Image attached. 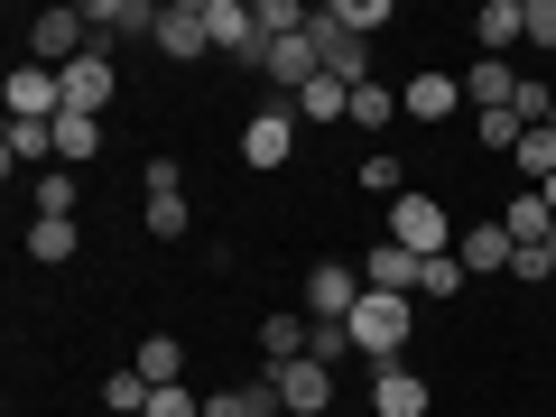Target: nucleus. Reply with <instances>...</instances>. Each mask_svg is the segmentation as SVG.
<instances>
[{"label": "nucleus", "mask_w": 556, "mask_h": 417, "mask_svg": "<svg viewBox=\"0 0 556 417\" xmlns=\"http://www.w3.org/2000/svg\"><path fill=\"white\" fill-rule=\"evenodd\" d=\"M343 325H353V343L371 353V371H380V362H399V343L417 334V306H408V298H390V288H362V306H353Z\"/></svg>", "instance_id": "f257e3e1"}, {"label": "nucleus", "mask_w": 556, "mask_h": 417, "mask_svg": "<svg viewBox=\"0 0 556 417\" xmlns=\"http://www.w3.org/2000/svg\"><path fill=\"white\" fill-rule=\"evenodd\" d=\"M390 241H399V251H417V260H445V251H455V214H445L437 195H417V186H408V195L390 204Z\"/></svg>", "instance_id": "f03ea898"}, {"label": "nucleus", "mask_w": 556, "mask_h": 417, "mask_svg": "<svg viewBox=\"0 0 556 417\" xmlns=\"http://www.w3.org/2000/svg\"><path fill=\"white\" fill-rule=\"evenodd\" d=\"M204 28H214V56H232V65H269V28H260V10H241V0H204Z\"/></svg>", "instance_id": "7ed1b4c3"}, {"label": "nucleus", "mask_w": 556, "mask_h": 417, "mask_svg": "<svg viewBox=\"0 0 556 417\" xmlns=\"http://www.w3.org/2000/svg\"><path fill=\"white\" fill-rule=\"evenodd\" d=\"M288 159H298V112H288V102H260V112L241 121V167L278 177Z\"/></svg>", "instance_id": "20e7f679"}, {"label": "nucleus", "mask_w": 556, "mask_h": 417, "mask_svg": "<svg viewBox=\"0 0 556 417\" xmlns=\"http://www.w3.org/2000/svg\"><path fill=\"white\" fill-rule=\"evenodd\" d=\"M306 38H316V75H334V84H371V38H353L334 10H316V20H306Z\"/></svg>", "instance_id": "39448f33"}, {"label": "nucleus", "mask_w": 556, "mask_h": 417, "mask_svg": "<svg viewBox=\"0 0 556 417\" xmlns=\"http://www.w3.org/2000/svg\"><path fill=\"white\" fill-rule=\"evenodd\" d=\"M353 306H362V260H316V269H306V316L343 325Z\"/></svg>", "instance_id": "423d86ee"}, {"label": "nucleus", "mask_w": 556, "mask_h": 417, "mask_svg": "<svg viewBox=\"0 0 556 417\" xmlns=\"http://www.w3.org/2000/svg\"><path fill=\"white\" fill-rule=\"evenodd\" d=\"M269 390H278V408H288V417H325V408H334V371H325V362H278V371H269Z\"/></svg>", "instance_id": "0eeeda50"}, {"label": "nucleus", "mask_w": 556, "mask_h": 417, "mask_svg": "<svg viewBox=\"0 0 556 417\" xmlns=\"http://www.w3.org/2000/svg\"><path fill=\"white\" fill-rule=\"evenodd\" d=\"M159 56H167V65H195V56H214L204 0H159Z\"/></svg>", "instance_id": "6e6552de"}, {"label": "nucleus", "mask_w": 556, "mask_h": 417, "mask_svg": "<svg viewBox=\"0 0 556 417\" xmlns=\"http://www.w3.org/2000/svg\"><path fill=\"white\" fill-rule=\"evenodd\" d=\"M0 102H10V121H65V84L47 75V65H10V84H0Z\"/></svg>", "instance_id": "1a4fd4ad"}, {"label": "nucleus", "mask_w": 556, "mask_h": 417, "mask_svg": "<svg viewBox=\"0 0 556 417\" xmlns=\"http://www.w3.org/2000/svg\"><path fill=\"white\" fill-rule=\"evenodd\" d=\"M56 84H65V112H93V121H102V102L121 93V75H112V47H84V56L65 65Z\"/></svg>", "instance_id": "9d476101"}, {"label": "nucleus", "mask_w": 556, "mask_h": 417, "mask_svg": "<svg viewBox=\"0 0 556 417\" xmlns=\"http://www.w3.org/2000/svg\"><path fill=\"white\" fill-rule=\"evenodd\" d=\"M427 408H437V390H427L408 362H380L371 371V417H427Z\"/></svg>", "instance_id": "9b49d317"}, {"label": "nucleus", "mask_w": 556, "mask_h": 417, "mask_svg": "<svg viewBox=\"0 0 556 417\" xmlns=\"http://www.w3.org/2000/svg\"><path fill=\"white\" fill-rule=\"evenodd\" d=\"M93 47H130V38H159V0H93Z\"/></svg>", "instance_id": "f8f14e48"}, {"label": "nucleus", "mask_w": 556, "mask_h": 417, "mask_svg": "<svg viewBox=\"0 0 556 417\" xmlns=\"http://www.w3.org/2000/svg\"><path fill=\"white\" fill-rule=\"evenodd\" d=\"M399 112H408V121H455L464 112V84L445 75V65H427V75L399 84Z\"/></svg>", "instance_id": "ddd939ff"}, {"label": "nucleus", "mask_w": 556, "mask_h": 417, "mask_svg": "<svg viewBox=\"0 0 556 417\" xmlns=\"http://www.w3.org/2000/svg\"><path fill=\"white\" fill-rule=\"evenodd\" d=\"M0 167H10V177H47V167H56V121H10Z\"/></svg>", "instance_id": "4468645a"}, {"label": "nucleus", "mask_w": 556, "mask_h": 417, "mask_svg": "<svg viewBox=\"0 0 556 417\" xmlns=\"http://www.w3.org/2000/svg\"><path fill=\"white\" fill-rule=\"evenodd\" d=\"M417 269H427V260L399 251V241H371V251H362V288H390V298H417Z\"/></svg>", "instance_id": "2eb2a0df"}, {"label": "nucleus", "mask_w": 556, "mask_h": 417, "mask_svg": "<svg viewBox=\"0 0 556 417\" xmlns=\"http://www.w3.org/2000/svg\"><path fill=\"white\" fill-rule=\"evenodd\" d=\"M473 38H482V56H510V47L529 38V0H482V10H473Z\"/></svg>", "instance_id": "dca6fc26"}, {"label": "nucleus", "mask_w": 556, "mask_h": 417, "mask_svg": "<svg viewBox=\"0 0 556 417\" xmlns=\"http://www.w3.org/2000/svg\"><path fill=\"white\" fill-rule=\"evenodd\" d=\"M260 75H269L278 93L298 102L306 84H316V38H306V28H298V38H278V47H269V65H260Z\"/></svg>", "instance_id": "f3484780"}, {"label": "nucleus", "mask_w": 556, "mask_h": 417, "mask_svg": "<svg viewBox=\"0 0 556 417\" xmlns=\"http://www.w3.org/2000/svg\"><path fill=\"white\" fill-rule=\"evenodd\" d=\"M455 260H464V278H482V269H510L519 241L501 232V214H492V223H464V251H455Z\"/></svg>", "instance_id": "a211bd4d"}, {"label": "nucleus", "mask_w": 556, "mask_h": 417, "mask_svg": "<svg viewBox=\"0 0 556 417\" xmlns=\"http://www.w3.org/2000/svg\"><path fill=\"white\" fill-rule=\"evenodd\" d=\"M204 417H288V408H278L269 371H260V380H232V390H214V399H204Z\"/></svg>", "instance_id": "6ab92c4d"}, {"label": "nucleus", "mask_w": 556, "mask_h": 417, "mask_svg": "<svg viewBox=\"0 0 556 417\" xmlns=\"http://www.w3.org/2000/svg\"><path fill=\"white\" fill-rule=\"evenodd\" d=\"M288 112H298L306 130H325V121H353V84H334V75H316V84H306L298 102H288Z\"/></svg>", "instance_id": "aec40b11"}, {"label": "nucleus", "mask_w": 556, "mask_h": 417, "mask_svg": "<svg viewBox=\"0 0 556 417\" xmlns=\"http://www.w3.org/2000/svg\"><path fill=\"white\" fill-rule=\"evenodd\" d=\"M510 93H519L510 56H482L473 75H464V102H473V112H510Z\"/></svg>", "instance_id": "412c9836"}, {"label": "nucleus", "mask_w": 556, "mask_h": 417, "mask_svg": "<svg viewBox=\"0 0 556 417\" xmlns=\"http://www.w3.org/2000/svg\"><path fill=\"white\" fill-rule=\"evenodd\" d=\"M501 232H510L519 251H538V241L556 232V214H547V195H538V186H529V195H510V204H501Z\"/></svg>", "instance_id": "4be33fe9"}, {"label": "nucleus", "mask_w": 556, "mask_h": 417, "mask_svg": "<svg viewBox=\"0 0 556 417\" xmlns=\"http://www.w3.org/2000/svg\"><path fill=\"white\" fill-rule=\"evenodd\" d=\"M28 195H38V223H75L84 177H75V167H47V177H28Z\"/></svg>", "instance_id": "5701e85b"}, {"label": "nucleus", "mask_w": 556, "mask_h": 417, "mask_svg": "<svg viewBox=\"0 0 556 417\" xmlns=\"http://www.w3.org/2000/svg\"><path fill=\"white\" fill-rule=\"evenodd\" d=\"M130 371L149 380V390H177V371H186V343H177V334H149V343L130 353Z\"/></svg>", "instance_id": "b1692460"}, {"label": "nucleus", "mask_w": 556, "mask_h": 417, "mask_svg": "<svg viewBox=\"0 0 556 417\" xmlns=\"http://www.w3.org/2000/svg\"><path fill=\"white\" fill-rule=\"evenodd\" d=\"M102 159V121L93 112H65L56 121V167H93Z\"/></svg>", "instance_id": "393cba45"}, {"label": "nucleus", "mask_w": 556, "mask_h": 417, "mask_svg": "<svg viewBox=\"0 0 556 417\" xmlns=\"http://www.w3.org/2000/svg\"><path fill=\"white\" fill-rule=\"evenodd\" d=\"M298 353H306V316H260V371H278Z\"/></svg>", "instance_id": "a878e982"}, {"label": "nucleus", "mask_w": 556, "mask_h": 417, "mask_svg": "<svg viewBox=\"0 0 556 417\" xmlns=\"http://www.w3.org/2000/svg\"><path fill=\"white\" fill-rule=\"evenodd\" d=\"M510 167H519L529 186H547V177H556V121H538V130L519 139V149H510Z\"/></svg>", "instance_id": "bb28decb"}, {"label": "nucleus", "mask_w": 556, "mask_h": 417, "mask_svg": "<svg viewBox=\"0 0 556 417\" xmlns=\"http://www.w3.org/2000/svg\"><path fill=\"white\" fill-rule=\"evenodd\" d=\"M353 353H362V343H353V325H316V316H306V362H325V371H343Z\"/></svg>", "instance_id": "cd10ccee"}, {"label": "nucleus", "mask_w": 556, "mask_h": 417, "mask_svg": "<svg viewBox=\"0 0 556 417\" xmlns=\"http://www.w3.org/2000/svg\"><path fill=\"white\" fill-rule=\"evenodd\" d=\"M38 269H56V260H75V223H28V241H20Z\"/></svg>", "instance_id": "c85d7f7f"}, {"label": "nucleus", "mask_w": 556, "mask_h": 417, "mask_svg": "<svg viewBox=\"0 0 556 417\" xmlns=\"http://www.w3.org/2000/svg\"><path fill=\"white\" fill-rule=\"evenodd\" d=\"M390 112H399V93H390V84H353V130H390Z\"/></svg>", "instance_id": "c756f323"}, {"label": "nucleus", "mask_w": 556, "mask_h": 417, "mask_svg": "<svg viewBox=\"0 0 556 417\" xmlns=\"http://www.w3.org/2000/svg\"><path fill=\"white\" fill-rule=\"evenodd\" d=\"M473 139L492 149V159H510L519 139H529V121H519V112H473Z\"/></svg>", "instance_id": "7c9ffc66"}, {"label": "nucleus", "mask_w": 556, "mask_h": 417, "mask_svg": "<svg viewBox=\"0 0 556 417\" xmlns=\"http://www.w3.org/2000/svg\"><path fill=\"white\" fill-rule=\"evenodd\" d=\"M149 399H159V390H149L139 371H112V380H102V408H112V417H149Z\"/></svg>", "instance_id": "2f4dec72"}, {"label": "nucleus", "mask_w": 556, "mask_h": 417, "mask_svg": "<svg viewBox=\"0 0 556 417\" xmlns=\"http://www.w3.org/2000/svg\"><path fill=\"white\" fill-rule=\"evenodd\" d=\"M186 223H195V214H186V186H159V195H149V232H159V241H186Z\"/></svg>", "instance_id": "473e14b6"}, {"label": "nucleus", "mask_w": 556, "mask_h": 417, "mask_svg": "<svg viewBox=\"0 0 556 417\" xmlns=\"http://www.w3.org/2000/svg\"><path fill=\"white\" fill-rule=\"evenodd\" d=\"M417 298H427V306L464 298V260H455V251H445V260H427V269H417Z\"/></svg>", "instance_id": "72a5a7b5"}, {"label": "nucleus", "mask_w": 556, "mask_h": 417, "mask_svg": "<svg viewBox=\"0 0 556 417\" xmlns=\"http://www.w3.org/2000/svg\"><path fill=\"white\" fill-rule=\"evenodd\" d=\"M399 177H408V167H399V159H390V149H371V159H362V167H353V186H371V195H390V204H399V195H408V186H399Z\"/></svg>", "instance_id": "f704fd0d"}, {"label": "nucleus", "mask_w": 556, "mask_h": 417, "mask_svg": "<svg viewBox=\"0 0 556 417\" xmlns=\"http://www.w3.org/2000/svg\"><path fill=\"white\" fill-rule=\"evenodd\" d=\"M325 10H334L353 38H380V28H390V0H325Z\"/></svg>", "instance_id": "c9c22d12"}, {"label": "nucleus", "mask_w": 556, "mask_h": 417, "mask_svg": "<svg viewBox=\"0 0 556 417\" xmlns=\"http://www.w3.org/2000/svg\"><path fill=\"white\" fill-rule=\"evenodd\" d=\"M510 278H519V288H556V232L538 241V251H519V260H510Z\"/></svg>", "instance_id": "e433bc0d"}, {"label": "nucleus", "mask_w": 556, "mask_h": 417, "mask_svg": "<svg viewBox=\"0 0 556 417\" xmlns=\"http://www.w3.org/2000/svg\"><path fill=\"white\" fill-rule=\"evenodd\" d=\"M149 417H204V399L177 380V390H159V399H149Z\"/></svg>", "instance_id": "4c0bfd02"}, {"label": "nucleus", "mask_w": 556, "mask_h": 417, "mask_svg": "<svg viewBox=\"0 0 556 417\" xmlns=\"http://www.w3.org/2000/svg\"><path fill=\"white\" fill-rule=\"evenodd\" d=\"M529 47H556V0H529Z\"/></svg>", "instance_id": "58836bf2"}, {"label": "nucleus", "mask_w": 556, "mask_h": 417, "mask_svg": "<svg viewBox=\"0 0 556 417\" xmlns=\"http://www.w3.org/2000/svg\"><path fill=\"white\" fill-rule=\"evenodd\" d=\"M538 195H547V214H556V177H547V186H538Z\"/></svg>", "instance_id": "ea45409f"}, {"label": "nucleus", "mask_w": 556, "mask_h": 417, "mask_svg": "<svg viewBox=\"0 0 556 417\" xmlns=\"http://www.w3.org/2000/svg\"><path fill=\"white\" fill-rule=\"evenodd\" d=\"M547 306H556V288H547Z\"/></svg>", "instance_id": "a19ab883"}, {"label": "nucleus", "mask_w": 556, "mask_h": 417, "mask_svg": "<svg viewBox=\"0 0 556 417\" xmlns=\"http://www.w3.org/2000/svg\"><path fill=\"white\" fill-rule=\"evenodd\" d=\"M353 417H371V408H353Z\"/></svg>", "instance_id": "79ce46f5"}]
</instances>
